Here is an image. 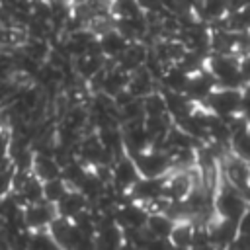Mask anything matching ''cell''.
I'll use <instances>...</instances> for the list:
<instances>
[{
  "label": "cell",
  "instance_id": "cell-1",
  "mask_svg": "<svg viewBox=\"0 0 250 250\" xmlns=\"http://www.w3.org/2000/svg\"><path fill=\"white\" fill-rule=\"evenodd\" d=\"M205 68L213 74L219 88H242L244 86V78L240 74V57L234 53H229V55L211 53L207 57Z\"/></svg>",
  "mask_w": 250,
  "mask_h": 250
},
{
  "label": "cell",
  "instance_id": "cell-2",
  "mask_svg": "<svg viewBox=\"0 0 250 250\" xmlns=\"http://www.w3.org/2000/svg\"><path fill=\"white\" fill-rule=\"evenodd\" d=\"M240 100H242V88H215L211 96L201 104L207 111L219 117H232L240 113Z\"/></svg>",
  "mask_w": 250,
  "mask_h": 250
},
{
  "label": "cell",
  "instance_id": "cell-3",
  "mask_svg": "<svg viewBox=\"0 0 250 250\" xmlns=\"http://www.w3.org/2000/svg\"><path fill=\"white\" fill-rule=\"evenodd\" d=\"M248 203L246 199L242 197V193L232 188L230 184H225L217 195L213 197V209H215V215L221 217V219H229V221H234L238 223V219L242 217V213L246 211Z\"/></svg>",
  "mask_w": 250,
  "mask_h": 250
},
{
  "label": "cell",
  "instance_id": "cell-4",
  "mask_svg": "<svg viewBox=\"0 0 250 250\" xmlns=\"http://www.w3.org/2000/svg\"><path fill=\"white\" fill-rule=\"evenodd\" d=\"M141 178H164L172 172V160L166 150L146 148L145 152L133 156Z\"/></svg>",
  "mask_w": 250,
  "mask_h": 250
},
{
  "label": "cell",
  "instance_id": "cell-5",
  "mask_svg": "<svg viewBox=\"0 0 250 250\" xmlns=\"http://www.w3.org/2000/svg\"><path fill=\"white\" fill-rule=\"evenodd\" d=\"M139 178H141V174H139V168H137L133 156L123 154L111 164V184L109 186L117 193H127L137 184Z\"/></svg>",
  "mask_w": 250,
  "mask_h": 250
},
{
  "label": "cell",
  "instance_id": "cell-6",
  "mask_svg": "<svg viewBox=\"0 0 250 250\" xmlns=\"http://www.w3.org/2000/svg\"><path fill=\"white\" fill-rule=\"evenodd\" d=\"M59 217L57 207L53 203L47 201H39L33 205H25L23 207V223L25 229L35 232V230H47L49 225Z\"/></svg>",
  "mask_w": 250,
  "mask_h": 250
},
{
  "label": "cell",
  "instance_id": "cell-7",
  "mask_svg": "<svg viewBox=\"0 0 250 250\" xmlns=\"http://www.w3.org/2000/svg\"><path fill=\"white\" fill-rule=\"evenodd\" d=\"M146 219H148V211L141 203L127 201L115 207V223L123 229V232L145 229Z\"/></svg>",
  "mask_w": 250,
  "mask_h": 250
},
{
  "label": "cell",
  "instance_id": "cell-8",
  "mask_svg": "<svg viewBox=\"0 0 250 250\" xmlns=\"http://www.w3.org/2000/svg\"><path fill=\"white\" fill-rule=\"evenodd\" d=\"M215 88H217V80L213 78V74H211L207 68H203V70H199V72H195V74H189V82H188L184 94H186L195 105H201V104L211 96V92H213Z\"/></svg>",
  "mask_w": 250,
  "mask_h": 250
},
{
  "label": "cell",
  "instance_id": "cell-9",
  "mask_svg": "<svg viewBox=\"0 0 250 250\" xmlns=\"http://www.w3.org/2000/svg\"><path fill=\"white\" fill-rule=\"evenodd\" d=\"M164 178H139L137 184L127 191L131 201L135 203H141V205H146L154 199H160L164 197Z\"/></svg>",
  "mask_w": 250,
  "mask_h": 250
},
{
  "label": "cell",
  "instance_id": "cell-10",
  "mask_svg": "<svg viewBox=\"0 0 250 250\" xmlns=\"http://www.w3.org/2000/svg\"><path fill=\"white\" fill-rule=\"evenodd\" d=\"M207 230H209L211 244L219 250H227L234 242V238L238 236V225L234 221L221 219V217H215L213 221H209Z\"/></svg>",
  "mask_w": 250,
  "mask_h": 250
},
{
  "label": "cell",
  "instance_id": "cell-11",
  "mask_svg": "<svg viewBox=\"0 0 250 250\" xmlns=\"http://www.w3.org/2000/svg\"><path fill=\"white\" fill-rule=\"evenodd\" d=\"M145 121V119H143ZM143 121H135V123H125L121 125L123 131V145H125V152L129 156H137L141 152H145L146 148H150V141L148 135L145 131Z\"/></svg>",
  "mask_w": 250,
  "mask_h": 250
},
{
  "label": "cell",
  "instance_id": "cell-12",
  "mask_svg": "<svg viewBox=\"0 0 250 250\" xmlns=\"http://www.w3.org/2000/svg\"><path fill=\"white\" fill-rule=\"evenodd\" d=\"M129 41L115 29V27H109L102 33H98V47H100V53L107 59V61H117L125 49H127Z\"/></svg>",
  "mask_w": 250,
  "mask_h": 250
},
{
  "label": "cell",
  "instance_id": "cell-13",
  "mask_svg": "<svg viewBox=\"0 0 250 250\" xmlns=\"http://www.w3.org/2000/svg\"><path fill=\"white\" fill-rule=\"evenodd\" d=\"M146 57H148V47L145 43H141V41H135V43H129L127 45L125 53L117 61H113V64L117 68H121L123 72L131 74V72L139 70L141 66H145Z\"/></svg>",
  "mask_w": 250,
  "mask_h": 250
},
{
  "label": "cell",
  "instance_id": "cell-14",
  "mask_svg": "<svg viewBox=\"0 0 250 250\" xmlns=\"http://www.w3.org/2000/svg\"><path fill=\"white\" fill-rule=\"evenodd\" d=\"M162 96H164V102H166V113L170 115V119L174 123L186 119L193 109H195V104L182 92H170V90H160Z\"/></svg>",
  "mask_w": 250,
  "mask_h": 250
},
{
  "label": "cell",
  "instance_id": "cell-15",
  "mask_svg": "<svg viewBox=\"0 0 250 250\" xmlns=\"http://www.w3.org/2000/svg\"><path fill=\"white\" fill-rule=\"evenodd\" d=\"M127 84H129V74L123 72L121 68H117L115 64H111V66H105V70H104L98 94H105L109 98H117L119 94H123L127 90Z\"/></svg>",
  "mask_w": 250,
  "mask_h": 250
},
{
  "label": "cell",
  "instance_id": "cell-16",
  "mask_svg": "<svg viewBox=\"0 0 250 250\" xmlns=\"http://www.w3.org/2000/svg\"><path fill=\"white\" fill-rule=\"evenodd\" d=\"M160 84H158V80L145 68V66H141L139 70H135V72H131L129 74V84H127V92L133 96V98H139V100H143L145 96H148V94H152V92H156V90H160L158 88Z\"/></svg>",
  "mask_w": 250,
  "mask_h": 250
},
{
  "label": "cell",
  "instance_id": "cell-17",
  "mask_svg": "<svg viewBox=\"0 0 250 250\" xmlns=\"http://www.w3.org/2000/svg\"><path fill=\"white\" fill-rule=\"evenodd\" d=\"M49 234L51 238L62 248V250H70L72 242L78 238L80 230L74 227V223L70 219H64V217H57L51 225H49Z\"/></svg>",
  "mask_w": 250,
  "mask_h": 250
},
{
  "label": "cell",
  "instance_id": "cell-18",
  "mask_svg": "<svg viewBox=\"0 0 250 250\" xmlns=\"http://www.w3.org/2000/svg\"><path fill=\"white\" fill-rule=\"evenodd\" d=\"M248 176H250L248 162L236 158L234 154H229V158H225V178L232 188H236L238 191L248 188Z\"/></svg>",
  "mask_w": 250,
  "mask_h": 250
},
{
  "label": "cell",
  "instance_id": "cell-19",
  "mask_svg": "<svg viewBox=\"0 0 250 250\" xmlns=\"http://www.w3.org/2000/svg\"><path fill=\"white\" fill-rule=\"evenodd\" d=\"M193 14L197 16L199 21L207 25H215L229 16L227 0H201L199 6L193 10Z\"/></svg>",
  "mask_w": 250,
  "mask_h": 250
},
{
  "label": "cell",
  "instance_id": "cell-20",
  "mask_svg": "<svg viewBox=\"0 0 250 250\" xmlns=\"http://www.w3.org/2000/svg\"><path fill=\"white\" fill-rule=\"evenodd\" d=\"M61 164L55 160L53 152H35L33 156V166H31V174H35L41 182L47 180H55L61 178Z\"/></svg>",
  "mask_w": 250,
  "mask_h": 250
},
{
  "label": "cell",
  "instance_id": "cell-21",
  "mask_svg": "<svg viewBox=\"0 0 250 250\" xmlns=\"http://www.w3.org/2000/svg\"><path fill=\"white\" fill-rule=\"evenodd\" d=\"M88 199L78 191V189H68L64 193V197L55 205L57 207V213L59 217H64V219H74L78 213H82L84 209H88Z\"/></svg>",
  "mask_w": 250,
  "mask_h": 250
},
{
  "label": "cell",
  "instance_id": "cell-22",
  "mask_svg": "<svg viewBox=\"0 0 250 250\" xmlns=\"http://www.w3.org/2000/svg\"><path fill=\"white\" fill-rule=\"evenodd\" d=\"M189 82V74L178 66V64H172V66H166L162 78H160V90H170V92H182L186 90Z\"/></svg>",
  "mask_w": 250,
  "mask_h": 250
},
{
  "label": "cell",
  "instance_id": "cell-23",
  "mask_svg": "<svg viewBox=\"0 0 250 250\" xmlns=\"http://www.w3.org/2000/svg\"><path fill=\"white\" fill-rule=\"evenodd\" d=\"M16 191L20 193V197H21V201H23L25 205H33V203L45 201V199H43V182H41L35 174H31V172L25 176L23 184H21Z\"/></svg>",
  "mask_w": 250,
  "mask_h": 250
},
{
  "label": "cell",
  "instance_id": "cell-24",
  "mask_svg": "<svg viewBox=\"0 0 250 250\" xmlns=\"http://www.w3.org/2000/svg\"><path fill=\"white\" fill-rule=\"evenodd\" d=\"M20 49H21V53L25 57H29L31 61H35L37 64H45L49 61L53 43L47 41V39H31V37H27V41Z\"/></svg>",
  "mask_w": 250,
  "mask_h": 250
},
{
  "label": "cell",
  "instance_id": "cell-25",
  "mask_svg": "<svg viewBox=\"0 0 250 250\" xmlns=\"http://www.w3.org/2000/svg\"><path fill=\"white\" fill-rule=\"evenodd\" d=\"M145 229L152 238H168L174 229V221L166 213H148Z\"/></svg>",
  "mask_w": 250,
  "mask_h": 250
},
{
  "label": "cell",
  "instance_id": "cell-26",
  "mask_svg": "<svg viewBox=\"0 0 250 250\" xmlns=\"http://www.w3.org/2000/svg\"><path fill=\"white\" fill-rule=\"evenodd\" d=\"M90 172H92V170H90L86 164H82V162L76 158V160L68 162V164L62 168L61 178L64 180V184H66L70 189H78V188L82 186V182L88 178V174H90Z\"/></svg>",
  "mask_w": 250,
  "mask_h": 250
},
{
  "label": "cell",
  "instance_id": "cell-27",
  "mask_svg": "<svg viewBox=\"0 0 250 250\" xmlns=\"http://www.w3.org/2000/svg\"><path fill=\"white\" fill-rule=\"evenodd\" d=\"M193 238V223L191 221H178L174 223V229L168 236L170 244L178 250H189Z\"/></svg>",
  "mask_w": 250,
  "mask_h": 250
},
{
  "label": "cell",
  "instance_id": "cell-28",
  "mask_svg": "<svg viewBox=\"0 0 250 250\" xmlns=\"http://www.w3.org/2000/svg\"><path fill=\"white\" fill-rule=\"evenodd\" d=\"M145 12L141 10L139 2L137 0H111L109 2V16L113 20H119V18H137V16H143Z\"/></svg>",
  "mask_w": 250,
  "mask_h": 250
},
{
  "label": "cell",
  "instance_id": "cell-29",
  "mask_svg": "<svg viewBox=\"0 0 250 250\" xmlns=\"http://www.w3.org/2000/svg\"><path fill=\"white\" fill-rule=\"evenodd\" d=\"M141 102H143L145 117H162V115H168L166 113V102H164V96H162L160 90L145 96Z\"/></svg>",
  "mask_w": 250,
  "mask_h": 250
},
{
  "label": "cell",
  "instance_id": "cell-30",
  "mask_svg": "<svg viewBox=\"0 0 250 250\" xmlns=\"http://www.w3.org/2000/svg\"><path fill=\"white\" fill-rule=\"evenodd\" d=\"M230 154L250 164V127L230 139Z\"/></svg>",
  "mask_w": 250,
  "mask_h": 250
},
{
  "label": "cell",
  "instance_id": "cell-31",
  "mask_svg": "<svg viewBox=\"0 0 250 250\" xmlns=\"http://www.w3.org/2000/svg\"><path fill=\"white\" fill-rule=\"evenodd\" d=\"M68 189H70V188L64 184V180H62V178L47 180V182H43V199H45L47 203L57 205V203L64 197V193H66Z\"/></svg>",
  "mask_w": 250,
  "mask_h": 250
},
{
  "label": "cell",
  "instance_id": "cell-32",
  "mask_svg": "<svg viewBox=\"0 0 250 250\" xmlns=\"http://www.w3.org/2000/svg\"><path fill=\"white\" fill-rule=\"evenodd\" d=\"M70 250H96V240H94V236L80 232L78 238L72 242Z\"/></svg>",
  "mask_w": 250,
  "mask_h": 250
},
{
  "label": "cell",
  "instance_id": "cell-33",
  "mask_svg": "<svg viewBox=\"0 0 250 250\" xmlns=\"http://www.w3.org/2000/svg\"><path fill=\"white\" fill-rule=\"evenodd\" d=\"M145 14H160L164 12V0H137Z\"/></svg>",
  "mask_w": 250,
  "mask_h": 250
},
{
  "label": "cell",
  "instance_id": "cell-34",
  "mask_svg": "<svg viewBox=\"0 0 250 250\" xmlns=\"http://www.w3.org/2000/svg\"><path fill=\"white\" fill-rule=\"evenodd\" d=\"M240 115L250 125V84L242 86V100H240Z\"/></svg>",
  "mask_w": 250,
  "mask_h": 250
},
{
  "label": "cell",
  "instance_id": "cell-35",
  "mask_svg": "<svg viewBox=\"0 0 250 250\" xmlns=\"http://www.w3.org/2000/svg\"><path fill=\"white\" fill-rule=\"evenodd\" d=\"M10 139H12L10 129L0 127V160H6V158H8V152H10Z\"/></svg>",
  "mask_w": 250,
  "mask_h": 250
},
{
  "label": "cell",
  "instance_id": "cell-36",
  "mask_svg": "<svg viewBox=\"0 0 250 250\" xmlns=\"http://www.w3.org/2000/svg\"><path fill=\"white\" fill-rule=\"evenodd\" d=\"M236 225H238V234H250V205L246 207V211L242 213Z\"/></svg>",
  "mask_w": 250,
  "mask_h": 250
},
{
  "label": "cell",
  "instance_id": "cell-37",
  "mask_svg": "<svg viewBox=\"0 0 250 250\" xmlns=\"http://www.w3.org/2000/svg\"><path fill=\"white\" fill-rule=\"evenodd\" d=\"M240 74L244 78V84H250V53L240 57Z\"/></svg>",
  "mask_w": 250,
  "mask_h": 250
},
{
  "label": "cell",
  "instance_id": "cell-38",
  "mask_svg": "<svg viewBox=\"0 0 250 250\" xmlns=\"http://www.w3.org/2000/svg\"><path fill=\"white\" fill-rule=\"evenodd\" d=\"M248 4H250V0H227L229 14H232V12H240V10H244Z\"/></svg>",
  "mask_w": 250,
  "mask_h": 250
},
{
  "label": "cell",
  "instance_id": "cell-39",
  "mask_svg": "<svg viewBox=\"0 0 250 250\" xmlns=\"http://www.w3.org/2000/svg\"><path fill=\"white\" fill-rule=\"evenodd\" d=\"M248 186H250V176H248Z\"/></svg>",
  "mask_w": 250,
  "mask_h": 250
},
{
  "label": "cell",
  "instance_id": "cell-40",
  "mask_svg": "<svg viewBox=\"0 0 250 250\" xmlns=\"http://www.w3.org/2000/svg\"><path fill=\"white\" fill-rule=\"evenodd\" d=\"M0 109H2V104H0Z\"/></svg>",
  "mask_w": 250,
  "mask_h": 250
}]
</instances>
